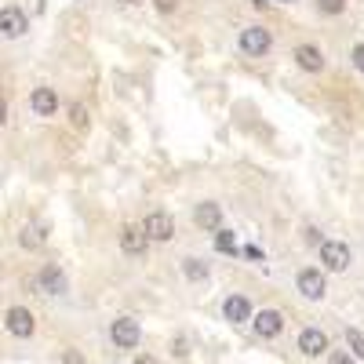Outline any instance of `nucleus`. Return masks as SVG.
I'll return each instance as SVG.
<instances>
[{
    "instance_id": "1",
    "label": "nucleus",
    "mask_w": 364,
    "mask_h": 364,
    "mask_svg": "<svg viewBox=\"0 0 364 364\" xmlns=\"http://www.w3.org/2000/svg\"><path fill=\"white\" fill-rule=\"evenodd\" d=\"M237 48H241L244 55H251V58H263V55H270V48H273V33H270L266 26H244L241 37H237Z\"/></svg>"
},
{
    "instance_id": "2",
    "label": "nucleus",
    "mask_w": 364,
    "mask_h": 364,
    "mask_svg": "<svg viewBox=\"0 0 364 364\" xmlns=\"http://www.w3.org/2000/svg\"><path fill=\"white\" fill-rule=\"evenodd\" d=\"M295 288H299L303 299H310V303H320L325 291H328V281H325V273H320L317 266H303L295 273Z\"/></svg>"
},
{
    "instance_id": "3",
    "label": "nucleus",
    "mask_w": 364,
    "mask_h": 364,
    "mask_svg": "<svg viewBox=\"0 0 364 364\" xmlns=\"http://www.w3.org/2000/svg\"><path fill=\"white\" fill-rule=\"evenodd\" d=\"M110 339H113L117 350H135L139 339H142L139 320H135V317H117L113 325H110Z\"/></svg>"
},
{
    "instance_id": "4",
    "label": "nucleus",
    "mask_w": 364,
    "mask_h": 364,
    "mask_svg": "<svg viewBox=\"0 0 364 364\" xmlns=\"http://www.w3.org/2000/svg\"><path fill=\"white\" fill-rule=\"evenodd\" d=\"M142 230H146V237H149V241L168 244L171 237H175V219H171L168 211H149V215L142 219Z\"/></svg>"
},
{
    "instance_id": "5",
    "label": "nucleus",
    "mask_w": 364,
    "mask_h": 364,
    "mask_svg": "<svg viewBox=\"0 0 364 364\" xmlns=\"http://www.w3.org/2000/svg\"><path fill=\"white\" fill-rule=\"evenodd\" d=\"M4 328H8V335H15V339H33L37 317H33L26 306H11V310L4 313Z\"/></svg>"
},
{
    "instance_id": "6",
    "label": "nucleus",
    "mask_w": 364,
    "mask_h": 364,
    "mask_svg": "<svg viewBox=\"0 0 364 364\" xmlns=\"http://www.w3.org/2000/svg\"><path fill=\"white\" fill-rule=\"evenodd\" d=\"M320 263L328 266V273H346L350 263H353V255H350V248L342 241H325V244H320Z\"/></svg>"
},
{
    "instance_id": "7",
    "label": "nucleus",
    "mask_w": 364,
    "mask_h": 364,
    "mask_svg": "<svg viewBox=\"0 0 364 364\" xmlns=\"http://www.w3.org/2000/svg\"><path fill=\"white\" fill-rule=\"evenodd\" d=\"M295 346H299L303 357H325L332 350V339H328V332H320V328H303Z\"/></svg>"
},
{
    "instance_id": "8",
    "label": "nucleus",
    "mask_w": 364,
    "mask_h": 364,
    "mask_svg": "<svg viewBox=\"0 0 364 364\" xmlns=\"http://www.w3.org/2000/svg\"><path fill=\"white\" fill-rule=\"evenodd\" d=\"M291 58H295V66H299V70H306V73H325V66H328L325 51H320L317 44H295Z\"/></svg>"
},
{
    "instance_id": "9",
    "label": "nucleus",
    "mask_w": 364,
    "mask_h": 364,
    "mask_svg": "<svg viewBox=\"0 0 364 364\" xmlns=\"http://www.w3.org/2000/svg\"><path fill=\"white\" fill-rule=\"evenodd\" d=\"M251 328H255L259 339H277L284 332V313L281 310H259L251 317Z\"/></svg>"
},
{
    "instance_id": "10",
    "label": "nucleus",
    "mask_w": 364,
    "mask_h": 364,
    "mask_svg": "<svg viewBox=\"0 0 364 364\" xmlns=\"http://www.w3.org/2000/svg\"><path fill=\"white\" fill-rule=\"evenodd\" d=\"M37 288L44 295H66L70 281H66V273H62V266L48 263V266H40V273H37Z\"/></svg>"
},
{
    "instance_id": "11",
    "label": "nucleus",
    "mask_w": 364,
    "mask_h": 364,
    "mask_svg": "<svg viewBox=\"0 0 364 364\" xmlns=\"http://www.w3.org/2000/svg\"><path fill=\"white\" fill-rule=\"evenodd\" d=\"M222 317L230 320V325H248V320L255 317V313H251V299H248V295H226Z\"/></svg>"
},
{
    "instance_id": "12",
    "label": "nucleus",
    "mask_w": 364,
    "mask_h": 364,
    "mask_svg": "<svg viewBox=\"0 0 364 364\" xmlns=\"http://www.w3.org/2000/svg\"><path fill=\"white\" fill-rule=\"evenodd\" d=\"M194 222H197L201 230H208V233H219V230H222V208H219L215 201H201V204L194 208Z\"/></svg>"
},
{
    "instance_id": "13",
    "label": "nucleus",
    "mask_w": 364,
    "mask_h": 364,
    "mask_svg": "<svg viewBox=\"0 0 364 364\" xmlns=\"http://www.w3.org/2000/svg\"><path fill=\"white\" fill-rule=\"evenodd\" d=\"M30 30V23H26V15L18 11V8H0V33H4L8 40H18Z\"/></svg>"
},
{
    "instance_id": "14",
    "label": "nucleus",
    "mask_w": 364,
    "mask_h": 364,
    "mask_svg": "<svg viewBox=\"0 0 364 364\" xmlns=\"http://www.w3.org/2000/svg\"><path fill=\"white\" fill-rule=\"evenodd\" d=\"M30 106H33L37 117H55V113H58V95H55V88H33Z\"/></svg>"
},
{
    "instance_id": "15",
    "label": "nucleus",
    "mask_w": 364,
    "mask_h": 364,
    "mask_svg": "<svg viewBox=\"0 0 364 364\" xmlns=\"http://www.w3.org/2000/svg\"><path fill=\"white\" fill-rule=\"evenodd\" d=\"M146 244H149V237H146L142 226H124L120 230V251L124 255H142Z\"/></svg>"
},
{
    "instance_id": "16",
    "label": "nucleus",
    "mask_w": 364,
    "mask_h": 364,
    "mask_svg": "<svg viewBox=\"0 0 364 364\" xmlns=\"http://www.w3.org/2000/svg\"><path fill=\"white\" fill-rule=\"evenodd\" d=\"M182 277H186V281H194V284H201V281L211 277V266L204 259H197V255H189V259H182Z\"/></svg>"
},
{
    "instance_id": "17",
    "label": "nucleus",
    "mask_w": 364,
    "mask_h": 364,
    "mask_svg": "<svg viewBox=\"0 0 364 364\" xmlns=\"http://www.w3.org/2000/svg\"><path fill=\"white\" fill-rule=\"evenodd\" d=\"M44 237H48V233H44V226H40V222H26V226H23V233H18V244L33 251V248L44 244Z\"/></svg>"
},
{
    "instance_id": "18",
    "label": "nucleus",
    "mask_w": 364,
    "mask_h": 364,
    "mask_svg": "<svg viewBox=\"0 0 364 364\" xmlns=\"http://www.w3.org/2000/svg\"><path fill=\"white\" fill-rule=\"evenodd\" d=\"M215 248L226 251V255H241V244H237V237H233V230H219L215 233Z\"/></svg>"
},
{
    "instance_id": "19",
    "label": "nucleus",
    "mask_w": 364,
    "mask_h": 364,
    "mask_svg": "<svg viewBox=\"0 0 364 364\" xmlns=\"http://www.w3.org/2000/svg\"><path fill=\"white\" fill-rule=\"evenodd\" d=\"M346 346L353 350V357L364 360V332L360 328H346Z\"/></svg>"
},
{
    "instance_id": "20",
    "label": "nucleus",
    "mask_w": 364,
    "mask_h": 364,
    "mask_svg": "<svg viewBox=\"0 0 364 364\" xmlns=\"http://www.w3.org/2000/svg\"><path fill=\"white\" fill-rule=\"evenodd\" d=\"M317 11L320 15H342L346 11V0H317Z\"/></svg>"
},
{
    "instance_id": "21",
    "label": "nucleus",
    "mask_w": 364,
    "mask_h": 364,
    "mask_svg": "<svg viewBox=\"0 0 364 364\" xmlns=\"http://www.w3.org/2000/svg\"><path fill=\"white\" fill-rule=\"evenodd\" d=\"M70 120H73L77 127H88V110H84L80 102H73V106H70Z\"/></svg>"
},
{
    "instance_id": "22",
    "label": "nucleus",
    "mask_w": 364,
    "mask_h": 364,
    "mask_svg": "<svg viewBox=\"0 0 364 364\" xmlns=\"http://www.w3.org/2000/svg\"><path fill=\"white\" fill-rule=\"evenodd\" d=\"M350 62H353V70H357V73H364V40L350 48Z\"/></svg>"
},
{
    "instance_id": "23",
    "label": "nucleus",
    "mask_w": 364,
    "mask_h": 364,
    "mask_svg": "<svg viewBox=\"0 0 364 364\" xmlns=\"http://www.w3.org/2000/svg\"><path fill=\"white\" fill-rule=\"evenodd\" d=\"M62 364H88L80 350H62Z\"/></svg>"
},
{
    "instance_id": "24",
    "label": "nucleus",
    "mask_w": 364,
    "mask_h": 364,
    "mask_svg": "<svg viewBox=\"0 0 364 364\" xmlns=\"http://www.w3.org/2000/svg\"><path fill=\"white\" fill-rule=\"evenodd\" d=\"M328 364H357V360H353V357H350L346 350H335V353L328 357Z\"/></svg>"
},
{
    "instance_id": "25",
    "label": "nucleus",
    "mask_w": 364,
    "mask_h": 364,
    "mask_svg": "<svg viewBox=\"0 0 364 364\" xmlns=\"http://www.w3.org/2000/svg\"><path fill=\"white\" fill-rule=\"evenodd\" d=\"M153 4H157V11H175V4H179V0H153Z\"/></svg>"
},
{
    "instance_id": "26",
    "label": "nucleus",
    "mask_w": 364,
    "mask_h": 364,
    "mask_svg": "<svg viewBox=\"0 0 364 364\" xmlns=\"http://www.w3.org/2000/svg\"><path fill=\"white\" fill-rule=\"evenodd\" d=\"M171 353L182 357V353H186V339H175V342H171Z\"/></svg>"
},
{
    "instance_id": "27",
    "label": "nucleus",
    "mask_w": 364,
    "mask_h": 364,
    "mask_svg": "<svg viewBox=\"0 0 364 364\" xmlns=\"http://www.w3.org/2000/svg\"><path fill=\"white\" fill-rule=\"evenodd\" d=\"M135 364H157V357H149V353H139V357H135Z\"/></svg>"
},
{
    "instance_id": "28",
    "label": "nucleus",
    "mask_w": 364,
    "mask_h": 364,
    "mask_svg": "<svg viewBox=\"0 0 364 364\" xmlns=\"http://www.w3.org/2000/svg\"><path fill=\"white\" fill-rule=\"evenodd\" d=\"M4 120H8V102L0 99V124H4Z\"/></svg>"
},
{
    "instance_id": "29",
    "label": "nucleus",
    "mask_w": 364,
    "mask_h": 364,
    "mask_svg": "<svg viewBox=\"0 0 364 364\" xmlns=\"http://www.w3.org/2000/svg\"><path fill=\"white\" fill-rule=\"evenodd\" d=\"M127 4H139V0H127Z\"/></svg>"
},
{
    "instance_id": "30",
    "label": "nucleus",
    "mask_w": 364,
    "mask_h": 364,
    "mask_svg": "<svg viewBox=\"0 0 364 364\" xmlns=\"http://www.w3.org/2000/svg\"><path fill=\"white\" fill-rule=\"evenodd\" d=\"M284 4H291V0H284Z\"/></svg>"
}]
</instances>
